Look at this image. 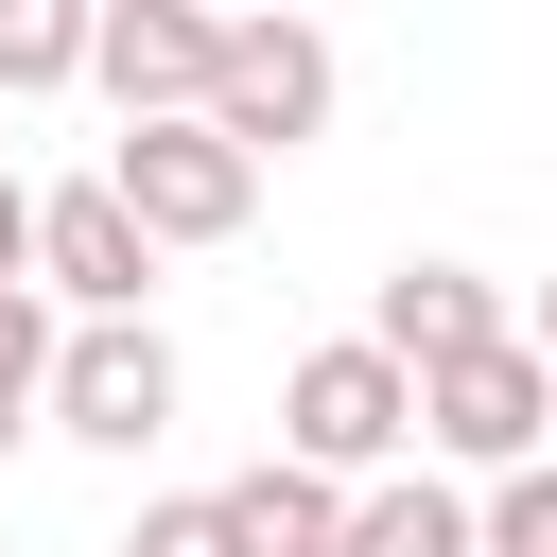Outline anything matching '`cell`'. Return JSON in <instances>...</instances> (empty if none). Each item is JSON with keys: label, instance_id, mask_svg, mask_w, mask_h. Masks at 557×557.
I'll use <instances>...</instances> for the list:
<instances>
[{"label": "cell", "instance_id": "cell-1", "mask_svg": "<svg viewBox=\"0 0 557 557\" xmlns=\"http://www.w3.org/2000/svg\"><path fill=\"white\" fill-rule=\"evenodd\" d=\"M331 104H348V70H331V35L313 17H278V0H244L226 35H209V87H191V122L226 139V157H296V139H331Z\"/></svg>", "mask_w": 557, "mask_h": 557}, {"label": "cell", "instance_id": "cell-2", "mask_svg": "<svg viewBox=\"0 0 557 557\" xmlns=\"http://www.w3.org/2000/svg\"><path fill=\"white\" fill-rule=\"evenodd\" d=\"M35 418L87 435V453H157L174 435V331L157 313H70L52 366H35Z\"/></svg>", "mask_w": 557, "mask_h": 557}, {"label": "cell", "instance_id": "cell-3", "mask_svg": "<svg viewBox=\"0 0 557 557\" xmlns=\"http://www.w3.org/2000/svg\"><path fill=\"white\" fill-rule=\"evenodd\" d=\"M104 191H122V226L174 261V244H226V226L261 209V157H226L191 104H157V122H122V139H104Z\"/></svg>", "mask_w": 557, "mask_h": 557}, {"label": "cell", "instance_id": "cell-4", "mask_svg": "<svg viewBox=\"0 0 557 557\" xmlns=\"http://www.w3.org/2000/svg\"><path fill=\"white\" fill-rule=\"evenodd\" d=\"M278 453L331 470V487H366V470L418 453V383H400L366 331H331V348H296V383H278Z\"/></svg>", "mask_w": 557, "mask_h": 557}, {"label": "cell", "instance_id": "cell-5", "mask_svg": "<svg viewBox=\"0 0 557 557\" xmlns=\"http://www.w3.org/2000/svg\"><path fill=\"white\" fill-rule=\"evenodd\" d=\"M540 418H557V366H540L522 331H487V348L418 366V453H453V470H522V453H540Z\"/></svg>", "mask_w": 557, "mask_h": 557}, {"label": "cell", "instance_id": "cell-6", "mask_svg": "<svg viewBox=\"0 0 557 557\" xmlns=\"http://www.w3.org/2000/svg\"><path fill=\"white\" fill-rule=\"evenodd\" d=\"M209 35H226L209 0H87V70H70V87H104L122 122H157V104L209 87Z\"/></svg>", "mask_w": 557, "mask_h": 557}, {"label": "cell", "instance_id": "cell-7", "mask_svg": "<svg viewBox=\"0 0 557 557\" xmlns=\"http://www.w3.org/2000/svg\"><path fill=\"white\" fill-rule=\"evenodd\" d=\"M35 296H70V313H139V296H157V244L122 226V191H104V174L35 191Z\"/></svg>", "mask_w": 557, "mask_h": 557}, {"label": "cell", "instance_id": "cell-8", "mask_svg": "<svg viewBox=\"0 0 557 557\" xmlns=\"http://www.w3.org/2000/svg\"><path fill=\"white\" fill-rule=\"evenodd\" d=\"M487 331H505V278H487V261H400V278L366 296V348H383L400 383L453 366V348H487Z\"/></svg>", "mask_w": 557, "mask_h": 557}, {"label": "cell", "instance_id": "cell-9", "mask_svg": "<svg viewBox=\"0 0 557 557\" xmlns=\"http://www.w3.org/2000/svg\"><path fill=\"white\" fill-rule=\"evenodd\" d=\"M331 557H470V505H453L435 470H366V487L331 505Z\"/></svg>", "mask_w": 557, "mask_h": 557}, {"label": "cell", "instance_id": "cell-10", "mask_svg": "<svg viewBox=\"0 0 557 557\" xmlns=\"http://www.w3.org/2000/svg\"><path fill=\"white\" fill-rule=\"evenodd\" d=\"M209 505H226V540H244V557H331V505H348V487L278 453V470H244V487H209Z\"/></svg>", "mask_w": 557, "mask_h": 557}, {"label": "cell", "instance_id": "cell-11", "mask_svg": "<svg viewBox=\"0 0 557 557\" xmlns=\"http://www.w3.org/2000/svg\"><path fill=\"white\" fill-rule=\"evenodd\" d=\"M87 70V0H0V104H52Z\"/></svg>", "mask_w": 557, "mask_h": 557}, {"label": "cell", "instance_id": "cell-12", "mask_svg": "<svg viewBox=\"0 0 557 557\" xmlns=\"http://www.w3.org/2000/svg\"><path fill=\"white\" fill-rule=\"evenodd\" d=\"M35 366H52V296L17 278V296H0V453L35 435Z\"/></svg>", "mask_w": 557, "mask_h": 557}, {"label": "cell", "instance_id": "cell-13", "mask_svg": "<svg viewBox=\"0 0 557 557\" xmlns=\"http://www.w3.org/2000/svg\"><path fill=\"white\" fill-rule=\"evenodd\" d=\"M122 557H244V540H226V505H209V487H174V505H139V540H122Z\"/></svg>", "mask_w": 557, "mask_h": 557}, {"label": "cell", "instance_id": "cell-14", "mask_svg": "<svg viewBox=\"0 0 557 557\" xmlns=\"http://www.w3.org/2000/svg\"><path fill=\"white\" fill-rule=\"evenodd\" d=\"M17 278H35V191L0 174V296H17Z\"/></svg>", "mask_w": 557, "mask_h": 557}, {"label": "cell", "instance_id": "cell-15", "mask_svg": "<svg viewBox=\"0 0 557 557\" xmlns=\"http://www.w3.org/2000/svg\"><path fill=\"white\" fill-rule=\"evenodd\" d=\"M209 17H244V0H209Z\"/></svg>", "mask_w": 557, "mask_h": 557}]
</instances>
